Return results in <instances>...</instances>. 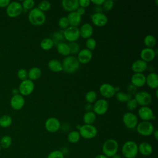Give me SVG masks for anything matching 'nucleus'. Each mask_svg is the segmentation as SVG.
I'll return each mask as SVG.
<instances>
[{"mask_svg":"<svg viewBox=\"0 0 158 158\" xmlns=\"http://www.w3.org/2000/svg\"><path fill=\"white\" fill-rule=\"evenodd\" d=\"M146 84L151 88L157 89L158 87V76L156 73L151 72L146 77Z\"/></svg>","mask_w":158,"mask_h":158,"instance_id":"b1692460","label":"nucleus"},{"mask_svg":"<svg viewBox=\"0 0 158 158\" xmlns=\"http://www.w3.org/2000/svg\"><path fill=\"white\" fill-rule=\"evenodd\" d=\"M94 158H108L107 157H106L105 155L104 154H98Z\"/></svg>","mask_w":158,"mask_h":158,"instance_id":"13d9d810","label":"nucleus"},{"mask_svg":"<svg viewBox=\"0 0 158 158\" xmlns=\"http://www.w3.org/2000/svg\"><path fill=\"white\" fill-rule=\"evenodd\" d=\"M85 44L86 46V49L92 51L96 48L97 43H96V41L94 38H89L86 40Z\"/></svg>","mask_w":158,"mask_h":158,"instance_id":"58836bf2","label":"nucleus"},{"mask_svg":"<svg viewBox=\"0 0 158 158\" xmlns=\"http://www.w3.org/2000/svg\"><path fill=\"white\" fill-rule=\"evenodd\" d=\"M12 118L10 116L4 115L0 118V126L3 128L9 127L12 123Z\"/></svg>","mask_w":158,"mask_h":158,"instance_id":"e433bc0d","label":"nucleus"},{"mask_svg":"<svg viewBox=\"0 0 158 158\" xmlns=\"http://www.w3.org/2000/svg\"><path fill=\"white\" fill-rule=\"evenodd\" d=\"M80 137L81 136L80 135L79 132L78 131L74 130V131H70L69 133L67 136V139H68V141L71 143H77L79 141Z\"/></svg>","mask_w":158,"mask_h":158,"instance_id":"72a5a7b5","label":"nucleus"},{"mask_svg":"<svg viewBox=\"0 0 158 158\" xmlns=\"http://www.w3.org/2000/svg\"><path fill=\"white\" fill-rule=\"evenodd\" d=\"M109 109V103L107 100L104 99H100L97 100L93 106V110L95 114L99 115L106 114Z\"/></svg>","mask_w":158,"mask_h":158,"instance_id":"9d476101","label":"nucleus"},{"mask_svg":"<svg viewBox=\"0 0 158 158\" xmlns=\"http://www.w3.org/2000/svg\"><path fill=\"white\" fill-rule=\"evenodd\" d=\"M54 38L57 40V41H62L64 38V36H63V34H62L60 32H55L54 33Z\"/></svg>","mask_w":158,"mask_h":158,"instance_id":"8fccbe9b","label":"nucleus"},{"mask_svg":"<svg viewBox=\"0 0 158 158\" xmlns=\"http://www.w3.org/2000/svg\"><path fill=\"white\" fill-rule=\"evenodd\" d=\"M100 94L106 98H112L115 94V88L109 83H102L99 87Z\"/></svg>","mask_w":158,"mask_h":158,"instance_id":"dca6fc26","label":"nucleus"},{"mask_svg":"<svg viewBox=\"0 0 158 158\" xmlns=\"http://www.w3.org/2000/svg\"><path fill=\"white\" fill-rule=\"evenodd\" d=\"M35 85L33 81L27 79L22 81L19 87V91L22 96H28L34 90Z\"/></svg>","mask_w":158,"mask_h":158,"instance_id":"f8f14e48","label":"nucleus"},{"mask_svg":"<svg viewBox=\"0 0 158 158\" xmlns=\"http://www.w3.org/2000/svg\"><path fill=\"white\" fill-rule=\"evenodd\" d=\"M25 104V99L21 94H14L10 99V106L15 110L21 109Z\"/></svg>","mask_w":158,"mask_h":158,"instance_id":"aec40b11","label":"nucleus"},{"mask_svg":"<svg viewBox=\"0 0 158 158\" xmlns=\"http://www.w3.org/2000/svg\"><path fill=\"white\" fill-rule=\"evenodd\" d=\"M47 158H64V154L62 151L59 150H55L51 152Z\"/></svg>","mask_w":158,"mask_h":158,"instance_id":"79ce46f5","label":"nucleus"},{"mask_svg":"<svg viewBox=\"0 0 158 158\" xmlns=\"http://www.w3.org/2000/svg\"><path fill=\"white\" fill-rule=\"evenodd\" d=\"M122 120L127 128L133 129L135 128L138 123V119L137 116L130 112H125L122 117Z\"/></svg>","mask_w":158,"mask_h":158,"instance_id":"1a4fd4ad","label":"nucleus"},{"mask_svg":"<svg viewBox=\"0 0 158 158\" xmlns=\"http://www.w3.org/2000/svg\"><path fill=\"white\" fill-rule=\"evenodd\" d=\"M51 7V4L48 1H42L38 5V8L43 12L49 10Z\"/></svg>","mask_w":158,"mask_h":158,"instance_id":"4c0bfd02","label":"nucleus"},{"mask_svg":"<svg viewBox=\"0 0 158 158\" xmlns=\"http://www.w3.org/2000/svg\"><path fill=\"white\" fill-rule=\"evenodd\" d=\"M1 145H0V151H1Z\"/></svg>","mask_w":158,"mask_h":158,"instance_id":"e2e57ef3","label":"nucleus"},{"mask_svg":"<svg viewBox=\"0 0 158 158\" xmlns=\"http://www.w3.org/2000/svg\"><path fill=\"white\" fill-rule=\"evenodd\" d=\"M23 11V7L20 3L17 1H14L7 6L6 12L10 17H16L20 15Z\"/></svg>","mask_w":158,"mask_h":158,"instance_id":"9b49d317","label":"nucleus"},{"mask_svg":"<svg viewBox=\"0 0 158 158\" xmlns=\"http://www.w3.org/2000/svg\"><path fill=\"white\" fill-rule=\"evenodd\" d=\"M143 41L146 48H153L156 44V38L152 35H147L145 36Z\"/></svg>","mask_w":158,"mask_h":158,"instance_id":"2f4dec72","label":"nucleus"},{"mask_svg":"<svg viewBox=\"0 0 158 158\" xmlns=\"http://www.w3.org/2000/svg\"><path fill=\"white\" fill-rule=\"evenodd\" d=\"M12 144V138L8 135H5L2 137L0 141V145L1 148L4 149L9 148Z\"/></svg>","mask_w":158,"mask_h":158,"instance_id":"c9c22d12","label":"nucleus"},{"mask_svg":"<svg viewBox=\"0 0 158 158\" xmlns=\"http://www.w3.org/2000/svg\"><path fill=\"white\" fill-rule=\"evenodd\" d=\"M64 38L69 42H75L78 40L80 36L79 28L75 27L69 26L63 31Z\"/></svg>","mask_w":158,"mask_h":158,"instance_id":"6e6552de","label":"nucleus"},{"mask_svg":"<svg viewBox=\"0 0 158 158\" xmlns=\"http://www.w3.org/2000/svg\"><path fill=\"white\" fill-rule=\"evenodd\" d=\"M17 76L20 80H21L22 81H24L28 78V72L26 70L21 69L19 70L17 72Z\"/></svg>","mask_w":158,"mask_h":158,"instance_id":"49530a36","label":"nucleus"},{"mask_svg":"<svg viewBox=\"0 0 158 158\" xmlns=\"http://www.w3.org/2000/svg\"><path fill=\"white\" fill-rule=\"evenodd\" d=\"M156 55V52L153 48H145L140 52L141 59L146 62H151L154 60Z\"/></svg>","mask_w":158,"mask_h":158,"instance_id":"a211bd4d","label":"nucleus"},{"mask_svg":"<svg viewBox=\"0 0 158 158\" xmlns=\"http://www.w3.org/2000/svg\"><path fill=\"white\" fill-rule=\"evenodd\" d=\"M91 19L92 23L95 26L99 27L106 25L108 21L107 17L102 12L94 13L93 14H92Z\"/></svg>","mask_w":158,"mask_h":158,"instance_id":"2eb2a0df","label":"nucleus"},{"mask_svg":"<svg viewBox=\"0 0 158 158\" xmlns=\"http://www.w3.org/2000/svg\"><path fill=\"white\" fill-rule=\"evenodd\" d=\"M78 130L80 136L86 139L94 138L98 133L97 128L93 125L84 124L80 126Z\"/></svg>","mask_w":158,"mask_h":158,"instance_id":"39448f33","label":"nucleus"},{"mask_svg":"<svg viewBox=\"0 0 158 158\" xmlns=\"http://www.w3.org/2000/svg\"><path fill=\"white\" fill-rule=\"evenodd\" d=\"M134 99L136 101L138 104L141 106H148L152 101V96L151 94L145 91L136 92L135 94Z\"/></svg>","mask_w":158,"mask_h":158,"instance_id":"0eeeda50","label":"nucleus"},{"mask_svg":"<svg viewBox=\"0 0 158 158\" xmlns=\"http://www.w3.org/2000/svg\"><path fill=\"white\" fill-rule=\"evenodd\" d=\"M96 115L93 111L86 112L83 117V121L85 124L92 125L96 120Z\"/></svg>","mask_w":158,"mask_h":158,"instance_id":"c756f323","label":"nucleus"},{"mask_svg":"<svg viewBox=\"0 0 158 158\" xmlns=\"http://www.w3.org/2000/svg\"><path fill=\"white\" fill-rule=\"evenodd\" d=\"M118 149V142L114 139H107L102 146L103 154L107 157H112L117 154Z\"/></svg>","mask_w":158,"mask_h":158,"instance_id":"20e7f679","label":"nucleus"},{"mask_svg":"<svg viewBox=\"0 0 158 158\" xmlns=\"http://www.w3.org/2000/svg\"><path fill=\"white\" fill-rule=\"evenodd\" d=\"M49 69L53 72H59L62 70V63L57 59H51L48 64Z\"/></svg>","mask_w":158,"mask_h":158,"instance_id":"bb28decb","label":"nucleus"},{"mask_svg":"<svg viewBox=\"0 0 158 158\" xmlns=\"http://www.w3.org/2000/svg\"><path fill=\"white\" fill-rule=\"evenodd\" d=\"M102 8L101 7V6H96L94 7V10L95 13H98V12H102Z\"/></svg>","mask_w":158,"mask_h":158,"instance_id":"5fc2aeb1","label":"nucleus"},{"mask_svg":"<svg viewBox=\"0 0 158 158\" xmlns=\"http://www.w3.org/2000/svg\"><path fill=\"white\" fill-rule=\"evenodd\" d=\"M80 36L82 38L88 39L91 38L93 33V26L89 23H83L79 29Z\"/></svg>","mask_w":158,"mask_h":158,"instance_id":"412c9836","label":"nucleus"},{"mask_svg":"<svg viewBox=\"0 0 158 158\" xmlns=\"http://www.w3.org/2000/svg\"><path fill=\"white\" fill-rule=\"evenodd\" d=\"M85 109L87 110V112L88 111H91V110L93 109V106L91 105V104L88 103L85 105Z\"/></svg>","mask_w":158,"mask_h":158,"instance_id":"6e6d98bb","label":"nucleus"},{"mask_svg":"<svg viewBox=\"0 0 158 158\" xmlns=\"http://www.w3.org/2000/svg\"><path fill=\"white\" fill-rule=\"evenodd\" d=\"M35 5V1L33 0H25L22 2V7L25 10L32 9Z\"/></svg>","mask_w":158,"mask_h":158,"instance_id":"37998d69","label":"nucleus"},{"mask_svg":"<svg viewBox=\"0 0 158 158\" xmlns=\"http://www.w3.org/2000/svg\"><path fill=\"white\" fill-rule=\"evenodd\" d=\"M44 126L48 131L51 133H55L60 129V123L57 118L51 117L46 120Z\"/></svg>","mask_w":158,"mask_h":158,"instance_id":"4468645a","label":"nucleus"},{"mask_svg":"<svg viewBox=\"0 0 158 158\" xmlns=\"http://www.w3.org/2000/svg\"><path fill=\"white\" fill-rule=\"evenodd\" d=\"M41 74H42V72L41 69L39 67H34L31 68L28 71V77L29 78V80L31 81L36 80L41 77Z\"/></svg>","mask_w":158,"mask_h":158,"instance_id":"cd10ccee","label":"nucleus"},{"mask_svg":"<svg viewBox=\"0 0 158 158\" xmlns=\"http://www.w3.org/2000/svg\"><path fill=\"white\" fill-rule=\"evenodd\" d=\"M112 158H122V157H121L119 154H115L114 156H113L112 157Z\"/></svg>","mask_w":158,"mask_h":158,"instance_id":"bf43d9fd","label":"nucleus"},{"mask_svg":"<svg viewBox=\"0 0 158 158\" xmlns=\"http://www.w3.org/2000/svg\"><path fill=\"white\" fill-rule=\"evenodd\" d=\"M137 88L136 86H135L133 85H132L131 83H130V85H128L127 86V91H128V93H129L130 94L132 95V94H135L136 93V89Z\"/></svg>","mask_w":158,"mask_h":158,"instance_id":"de8ad7c7","label":"nucleus"},{"mask_svg":"<svg viewBox=\"0 0 158 158\" xmlns=\"http://www.w3.org/2000/svg\"><path fill=\"white\" fill-rule=\"evenodd\" d=\"M56 49L58 53H59L62 56H68L70 54L69 45L67 43L63 42L58 43L56 46Z\"/></svg>","mask_w":158,"mask_h":158,"instance_id":"c85d7f7f","label":"nucleus"},{"mask_svg":"<svg viewBox=\"0 0 158 158\" xmlns=\"http://www.w3.org/2000/svg\"><path fill=\"white\" fill-rule=\"evenodd\" d=\"M76 12L80 15H83L85 13V9L81 7H78V9L76 10Z\"/></svg>","mask_w":158,"mask_h":158,"instance_id":"603ef678","label":"nucleus"},{"mask_svg":"<svg viewBox=\"0 0 158 158\" xmlns=\"http://www.w3.org/2000/svg\"><path fill=\"white\" fill-rule=\"evenodd\" d=\"M136 127L138 133L144 136L151 135L155 130L153 124L149 121L141 122L138 123Z\"/></svg>","mask_w":158,"mask_h":158,"instance_id":"423d86ee","label":"nucleus"},{"mask_svg":"<svg viewBox=\"0 0 158 158\" xmlns=\"http://www.w3.org/2000/svg\"><path fill=\"white\" fill-rule=\"evenodd\" d=\"M62 70L66 73H72L77 71L80 68V62L73 56H66L62 61Z\"/></svg>","mask_w":158,"mask_h":158,"instance_id":"f257e3e1","label":"nucleus"},{"mask_svg":"<svg viewBox=\"0 0 158 158\" xmlns=\"http://www.w3.org/2000/svg\"><path fill=\"white\" fill-rule=\"evenodd\" d=\"M131 68L135 73H143L148 69V64L141 59H138L133 62Z\"/></svg>","mask_w":158,"mask_h":158,"instance_id":"4be33fe9","label":"nucleus"},{"mask_svg":"<svg viewBox=\"0 0 158 158\" xmlns=\"http://www.w3.org/2000/svg\"><path fill=\"white\" fill-rule=\"evenodd\" d=\"M115 95L117 100L121 102H127L132 98V95L123 91H118Z\"/></svg>","mask_w":158,"mask_h":158,"instance_id":"7c9ffc66","label":"nucleus"},{"mask_svg":"<svg viewBox=\"0 0 158 158\" xmlns=\"http://www.w3.org/2000/svg\"><path fill=\"white\" fill-rule=\"evenodd\" d=\"M131 83L136 88L143 86L146 84V76L143 73H135L131 77Z\"/></svg>","mask_w":158,"mask_h":158,"instance_id":"6ab92c4d","label":"nucleus"},{"mask_svg":"<svg viewBox=\"0 0 158 158\" xmlns=\"http://www.w3.org/2000/svg\"><path fill=\"white\" fill-rule=\"evenodd\" d=\"M156 98H157V89L156 91Z\"/></svg>","mask_w":158,"mask_h":158,"instance_id":"052dcab7","label":"nucleus"},{"mask_svg":"<svg viewBox=\"0 0 158 158\" xmlns=\"http://www.w3.org/2000/svg\"><path fill=\"white\" fill-rule=\"evenodd\" d=\"M54 42L53 40L49 38H46L42 40V41L40 43L41 48L44 51L50 50L54 46Z\"/></svg>","mask_w":158,"mask_h":158,"instance_id":"473e14b6","label":"nucleus"},{"mask_svg":"<svg viewBox=\"0 0 158 158\" xmlns=\"http://www.w3.org/2000/svg\"><path fill=\"white\" fill-rule=\"evenodd\" d=\"M156 5L157 6V0H156Z\"/></svg>","mask_w":158,"mask_h":158,"instance_id":"680f3d73","label":"nucleus"},{"mask_svg":"<svg viewBox=\"0 0 158 158\" xmlns=\"http://www.w3.org/2000/svg\"><path fill=\"white\" fill-rule=\"evenodd\" d=\"M93 57V52L85 48L80 50L78 53L77 59L80 63L85 64L88 63Z\"/></svg>","mask_w":158,"mask_h":158,"instance_id":"f3484780","label":"nucleus"},{"mask_svg":"<svg viewBox=\"0 0 158 158\" xmlns=\"http://www.w3.org/2000/svg\"><path fill=\"white\" fill-rule=\"evenodd\" d=\"M61 4L63 9L69 12L76 11L79 7L78 0H63Z\"/></svg>","mask_w":158,"mask_h":158,"instance_id":"5701e85b","label":"nucleus"},{"mask_svg":"<svg viewBox=\"0 0 158 158\" xmlns=\"http://www.w3.org/2000/svg\"><path fill=\"white\" fill-rule=\"evenodd\" d=\"M152 134H153V136H154L155 139L157 140L158 139V130H154Z\"/></svg>","mask_w":158,"mask_h":158,"instance_id":"4d7b16f0","label":"nucleus"},{"mask_svg":"<svg viewBox=\"0 0 158 158\" xmlns=\"http://www.w3.org/2000/svg\"><path fill=\"white\" fill-rule=\"evenodd\" d=\"M28 20L30 22L36 26L43 25L46 21V15L44 12L38 7L33 8L28 14Z\"/></svg>","mask_w":158,"mask_h":158,"instance_id":"f03ea898","label":"nucleus"},{"mask_svg":"<svg viewBox=\"0 0 158 158\" xmlns=\"http://www.w3.org/2000/svg\"><path fill=\"white\" fill-rule=\"evenodd\" d=\"M85 100L89 103H94L97 101V93L93 90L88 91L85 94Z\"/></svg>","mask_w":158,"mask_h":158,"instance_id":"f704fd0d","label":"nucleus"},{"mask_svg":"<svg viewBox=\"0 0 158 158\" xmlns=\"http://www.w3.org/2000/svg\"><path fill=\"white\" fill-rule=\"evenodd\" d=\"M9 3H10L9 0H0V7H7Z\"/></svg>","mask_w":158,"mask_h":158,"instance_id":"3c124183","label":"nucleus"},{"mask_svg":"<svg viewBox=\"0 0 158 158\" xmlns=\"http://www.w3.org/2000/svg\"><path fill=\"white\" fill-rule=\"evenodd\" d=\"M69 49H70V53L71 54H78L80 51V46L76 42H70L68 44Z\"/></svg>","mask_w":158,"mask_h":158,"instance_id":"ea45409f","label":"nucleus"},{"mask_svg":"<svg viewBox=\"0 0 158 158\" xmlns=\"http://www.w3.org/2000/svg\"><path fill=\"white\" fill-rule=\"evenodd\" d=\"M122 153L125 158H136L138 153V144L133 141H126L122 147Z\"/></svg>","mask_w":158,"mask_h":158,"instance_id":"7ed1b4c3","label":"nucleus"},{"mask_svg":"<svg viewBox=\"0 0 158 158\" xmlns=\"http://www.w3.org/2000/svg\"><path fill=\"white\" fill-rule=\"evenodd\" d=\"M58 25L59 26L60 28H62V29H65L67 27H69L70 26L69 25V20L67 19V17H62L59 19V22H58Z\"/></svg>","mask_w":158,"mask_h":158,"instance_id":"a19ab883","label":"nucleus"},{"mask_svg":"<svg viewBox=\"0 0 158 158\" xmlns=\"http://www.w3.org/2000/svg\"><path fill=\"white\" fill-rule=\"evenodd\" d=\"M114 1L112 0H104V2L102 5V8L106 11H109L114 7Z\"/></svg>","mask_w":158,"mask_h":158,"instance_id":"c03bdc74","label":"nucleus"},{"mask_svg":"<svg viewBox=\"0 0 158 158\" xmlns=\"http://www.w3.org/2000/svg\"><path fill=\"white\" fill-rule=\"evenodd\" d=\"M90 2H91L89 0H79L78 1L79 6L83 8H85L89 6V5L90 4Z\"/></svg>","mask_w":158,"mask_h":158,"instance_id":"09e8293b","label":"nucleus"},{"mask_svg":"<svg viewBox=\"0 0 158 158\" xmlns=\"http://www.w3.org/2000/svg\"><path fill=\"white\" fill-rule=\"evenodd\" d=\"M67 19L70 26L77 27L81 22V16L76 11L69 12L67 15Z\"/></svg>","mask_w":158,"mask_h":158,"instance_id":"393cba45","label":"nucleus"},{"mask_svg":"<svg viewBox=\"0 0 158 158\" xmlns=\"http://www.w3.org/2000/svg\"><path fill=\"white\" fill-rule=\"evenodd\" d=\"M90 2L94 4L96 6H101L104 3V0H91Z\"/></svg>","mask_w":158,"mask_h":158,"instance_id":"864d4df0","label":"nucleus"},{"mask_svg":"<svg viewBox=\"0 0 158 158\" xmlns=\"http://www.w3.org/2000/svg\"><path fill=\"white\" fill-rule=\"evenodd\" d=\"M138 114L139 117L143 121H149L156 118L152 110L148 106H141L138 109Z\"/></svg>","mask_w":158,"mask_h":158,"instance_id":"ddd939ff","label":"nucleus"},{"mask_svg":"<svg viewBox=\"0 0 158 158\" xmlns=\"http://www.w3.org/2000/svg\"><path fill=\"white\" fill-rule=\"evenodd\" d=\"M138 152L144 156H148L152 152V146L146 142L141 143L138 146Z\"/></svg>","mask_w":158,"mask_h":158,"instance_id":"a878e982","label":"nucleus"},{"mask_svg":"<svg viewBox=\"0 0 158 158\" xmlns=\"http://www.w3.org/2000/svg\"><path fill=\"white\" fill-rule=\"evenodd\" d=\"M138 103L134 98H131L127 102V107L130 110H133L138 107Z\"/></svg>","mask_w":158,"mask_h":158,"instance_id":"a18cd8bd","label":"nucleus"}]
</instances>
